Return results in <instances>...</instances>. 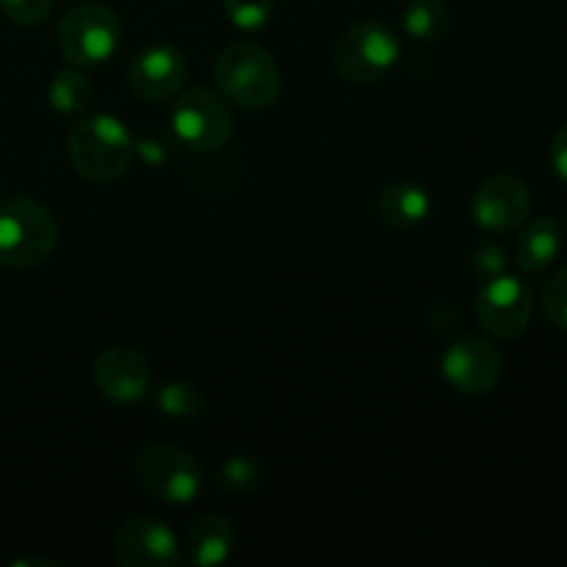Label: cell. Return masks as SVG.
<instances>
[{
  "label": "cell",
  "mask_w": 567,
  "mask_h": 567,
  "mask_svg": "<svg viewBox=\"0 0 567 567\" xmlns=\"http://www.w3.org/2000/svg\"><path fill=\"white\" fill-rule=\"evenodd\" d=\"M133 150L136 144L131 131L125 122L111 114L86 116L72 127L66 138L72 169L89 183H111L125 175Z\"/></svg>",
  "instance_id": "obj_3"
},
{
  "label": "cell",
  "mask_w": 567,
  "mask_h": 567,
  "mask_svg": "<svg viewBox=\"0 0 567 567\" xmlns=\"http://www.w3.org/2000/svg\"><path fill=\"white\" fill-rule=\"evenodd\" d=\"M172 131L177 142L194 153L221 150L233 136V114L227 100L203 86L186 89L172 105Z\"/></svg>",
  "instance_id": "obj_7"
},
{
  "label": "cell",
  "mask_w": 567,
  "mask_h": 567,
  "mask_svg": "<svg viewBox=\"0 0 567 567\" xmlns=\"http://www.w3.org/2000/svg\"><path fill=\"white\" fill-rule=\"evenodd\" d=\"M227 20L241 31H260L269 25L275 0H225Z\"/></svg>",
  "instance_id": "obj_21"
},
{
  "label": "cell",
  "mask_w": 567,
  "mask_h": 567,
  "mask_svg": "<svg viewBox=\"0 0 567 567\" xmlns=\"http://www.w3.org/2000/svg\"><path fill=\"white\" fill-rule=\"evenodd\" d=\"M155 408H158L161 415L172 421H194L203 413V396L188 382H166L155 393Z\"/></svg>",
  "instance_id": "obj_19"
},
{
  "label": "cell",
  "mask_w": 567,
  "mask_h": 567,
  "mask_svg": "<svg viewBox=\"0 0 567 567\" xmlns=\"http://www.w3.org/2000/svg\"><path fill=\"white\" fill-rule=\"evenodd\" d=\"M216 89L230 105L244 111H264L277 103L282 75L275 55L258 42H233L214 64Z\"/></svg>",
  "instance_id": "obj_1"
},
{
  "label": "cell",
  "mask_w": 567,
  "mask_h": 567,
  "mask_svg": "<svg viewBox=\"0 0 567 567\" xmlns=\"http://www.w3.org/2000/svg\"><path fill=\"white\" fill-rule=\"evenodd\" d=\"M53 210L28 194L0 203V264L9 269H37L59 244Z\"/></svg>",
  "instance_id": "obj_2"
},
{
  "label": "cell",
  "mask_w": 567,
  "mask_h": 567,
  "mask_svg": "<svg viewBox=\"0 0 567 567\" xmlns=\"http://www.w3.org/2000/svg\"><path fill=\"white\" fill-rule=\"evenodd\" d=\"M474 221L487 233H509L532 214V192L520 177L493 175L476 188Z\"/></svg>",
  "instance_id": "obj_11"
},
{
  "label": "cell",
  "mask_w": 567,
  "mask_h": 567,
  "mask_svg": "<svg viewBox=\"0 0 567 567\" xmlns=\"http://www.w3.org/2000/svg\"><path fill=\"white\" fill-rule=\"evenodd\" d=\"M48 100H50V109H53L55 114L75 116V114H83V111L92 105L94 89L83 72L61 70L55 72L53 81H50Z\"/></svg>",
  "instance_id": "obj_17"
},
{
  "label": "cell",
  "mask_w": 567,
  "mask_h": 567,
  "mask_svg": "<svg viewBox=\"0 0 567 567\" xmlns=\"http://www.w3.org/2000/svg\"><path fill=\"white\" fill-rule=\"evenodd\" d=\"M474 308L487 336L498 341H515L529 327L535 302H532V291L518 277L496 275L482 282Z\"/></svg>",
  "instance_id": "obj_8"
},
{
  "label": "cell",
  "mask_w": 567,
  "mask_h": 567,
  "mask_svg": "<svg viewBox=\"0 0 567 567\" xmlns=\"http://www.w3.org/2000/svg\"><path fill=\"white\" fill-rule=\"evenodd\" d=\"M548 155H551L554 172H557V175L567 183V122L563 127H559L557 133H554L551 150H548Z\"/></svg>",
  "instance_id": "obj_25"
},
{
  "label": "cell",
  "mask_w": 567,
  "mask_h": 567,
  "mask_svg": "<svg viewBox=\"0 0 567 567\" xmlns=\"http://www.w3.org/2000/svg\"><path fill=\"white\" fill-rule=\"evenodd\" d=\"M92 377L97 391L116 404H133L150 391L147 360L131 347L103 349L94 360Z\"/></svg>",
  "instance_id": "obj_13"
},
{
  "label": "cell",
  "mask_w": 567,
  "mask_h": 567,
  "mask_svg": "<svg viewBox=\"0 0 567 567\" xmlns=\"http://www.w3.org/2000/svg\"><path fill=\"white\" fill-rule=\"evenodd\" d=\"M502 352L482 336H460L443 352L441 371L454 391L465 396H485L502 380Z\"/></svg>",
  "instance_id": "obj_9"
},
{
  "label": "cell",
  "mask_w": 567,
  "mask_h": 567,
  "mask_svg": "<svg viewBox=\"0 0 567 567\" xmlns=\"http://www.w3.org/2000/svg\"><path fill=\"white\" fill-rule=\"evenodd\" d=\"M446 0H410L404 9V33L415 42H437L449 28Z\"/></svg>",
  "instance_id": "obj_18"
},
{
  "label": "cell",
  "mask_w": 567,
  "mask_h": 567,
  "mask_svg": "<svg viewBox=\"0 0 567 567\" xmlns=\"http://www.w3.org/2000/svg\"><path fill=\"white\" fill-rule=\"evenodd\" d=\"M507 269V255L498 244L493 241H482L480 247L471 252V271H474L480 280H491V277L504 275Z\"/></svg>",
  "instance_id": "obj_24"
},
{
  "label": "cell",
  "mask_w": 567,
  "mask_h": 567,
  "mask_svg": "<svg viewBox=\"0 0 567 567\" xmlns=\"http://www.w3.org/2000/svg\"><path fill=\"white\" fill-rule=\"evenodd\" d=\"M114 557L122 567H177L183 563V546L164 520L136 515L116 532Z\"/></svg>",
  "instance_id": "obj_10"
},
{
  "label": "cell",
  "mask_w": 567,
  "mask_h": 567,
  "mask_svg": "<svg viewBox=\"0 0 567 567\" xmlns=\"http://www.w3.org/2000/svg\"><path fill=\"white\" fill-rule=\"evenodd\" d=\"M559 249H563V230L554 219L540 216L520 230L515 260L524 271H543L557 260Z\"/></svg>",
  "instance_id": "obj_16"
},
{
  "label": "cell",
  "mask_w": 567,
  "mask_h": 567,
  "mask_svg": "<svg viewBox=\"0 0 567 567\" xmlns=\"http://www.w3.org/2000/svg\"><path fill=\"white\" fill-rule=\"evenodd\" d=\"M543 313L559 330H567V266L548 280L543 291Z\"/></svg>",
  "instance_id": "obj_23"
},
{
  "label": "cell",
  "mask_w": 567,
  "mask_h": 567,
  "mask_svg": "<svg viewBox=\"0 0 567 567\" xmlns=\"http://www.w3.org/2000/svg\"><path fill=\"white\" fill-rule=\"evenodd\" d=\"M136 480L158 502L186 507L203 493L205 471L183 449L172 443H153L136 457Z\"/></svg>",
  "instance_id": "obj_6"
},
{
  "label": "cell",
  "mask_w": 567,
  "mask_h": 567,
  "mask_svg": "<svg viewBox=\"0 0 567 567\" xmlns=\"http://www.w3.org/2000/svg\"><path fill=\"white\" fill-rule=\"evenodd\" d=\"M122 22L103 3H81L59 22V50L72 66H97L120 50Z\"/></svg>",
  "instance_id": "obj_5"
},
{
  "label": "cell",
  "mask_w": 567,
  "mask_h": 567,
  "mask_svg": "<svg viewBox=\"0 0 567 567\" xmlns=\"http://www.w3.org/2000/svg\"><path fill=\"white\" fill-rule=\"evenodd\" d=\"M264 463L252 454H233L219 468V487L227 493H252L264 485Z\"/></svg>",
  "instance_id": "obj_20"
},
{
  "label": "cell",
  "mask_w": 567,
  "mask_h": 567,
  "mask_svg": "<svg viewBox=\"0 0 567 567\" xmlns=\"http://www.w3.org/2000/svg\"><path fill=\"white\" fill-rule=\"evenodd\" d=\"M399 39L385 22L360 20L336 42V70L354 86L377 83L396 66Z\"/></svg>",
  "instance_id": "obj_4"
},
{
  "label": "cell",
  "mask_w": 567,
  "mask_h": 567,
  "mask_svg": "<svg viewBox=\"0 0 567 567\" xmlns=\"http://www.w3.org/2000/svg\"><path fill=\"white\" fill-rule=\"evenodd\" d=\"M53 6L55 0H0V11L6 14V20L22 28H33L48 20Z\"/></svg>",
  "instance_id": "obj_22"
},
{
  "label": "cell",
  "mask_w": 567,
  "mask_h": 567,
  "mask_svg": "<svg viewBox=\"0 0 567 567\" xmlns=\"http://www.w3.org/2000/svg\"><path fill=\"white\" fill-rule=\"evenodd\" d=\"M238 532L230 518L216 513H205L188 526L186 543H183V563L197 567L225 565L236 551Z\"/></svg>",
  "instance_id": "obj_14"
},
{
  "label": "cell",
  "mask_w": 567,
  "mask_h": 567,
  "mask_svg": "<svg viewBox=\"0 0 567 567\" xmlns=\"http://www.w3.org/2000/svg\"><path fill=\"white\" fill-rule=\"evenodd\" d=\"M188 81V61L172 44H153L144 48L142 53L133 55L127 66V86L133 94L150 103L169 100L186 86Z\"/></svg>",
  "instance_id": "obj_12"
},
{
  "label": "cell",
  "mask_w": 567,
  "mask_h": 567,
  "mask_svg": "<svg viewBox=\"0 0 567 567\" xmlns=\"http://www.w3.org/2000/svg\"><path fill=\"white\" fill-rule=\"evenodd\" d=\"M430 214L432 197L424 186H419V183L399 181L377 194V216H380L388 227L413 230V227L424 225V221L430 219Z\"/></svg>",
  "instance_id": "obj_15"
}]
</instances>
